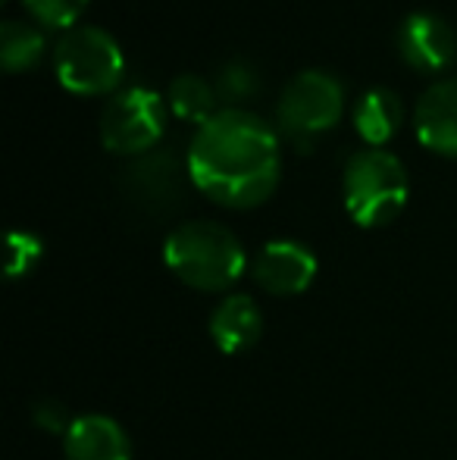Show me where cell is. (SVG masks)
Here are the masks:
<instances>
[{
	"instance_id": "1",
	"label": "cell",
	"mask_w": 457,
	"mask_h": 460,
	"mask_svg": "<svg viewBox=\"0 0 457 460\" xmlns=\"http://www.w3.org/2000/svg\"><path fill=\"white\" fill-rule=\"evenodd\" d=\"M185 164L201 194L232 210H250L279 185V135L254 110L220 107L195 128Z\"/></svg>"
},
{
	"instance_id": "2",
	"label": "cell",
	"mask_w": 457,
	"mask_h": 460,
	"mask_svg": "<svg viewBox=\"0 0 457 460\" xmlns=\"http://www.w3.org/2000/svg\"><path fill=\"white\" fill-rule=\"evenodd\" d=\"M170 273L195 291H226L248 270V254L232 229L214 219L179 223L163 242Z\"/></svg>"
},
{
	"instance_id": "3",
	"label": "cell",
	"mask_w": 457,
	"mask_h": 460,
	"mask_svg": "<svg viewBox=\"0 0 457 460\" xmlns=\"http://www.w3.org/2000/svg\"><path fill=\"white\" fill-rule=\"evenodd\" d=\"M408 170L385 147H360L345 160L342 200L347 217L364 229L389 226L408 207Z\"/></svg>"
},
{
	"instance_id": "4",
	"label": "cell",
	"mask_w": 457,
	"mask_h": 460,
	"mask_svg": "<svg viewBox=\"0 0 457 460\" xmlns=\"http://www.w3.org/2000/svg\"><path fill=\"white\" fill-rule=\"evenodd\" d=\"M54 73L73 94H110L126 75V54L101 25H73L54 44Z\"/></svg>"
},
{
	"instance_id": "5",
	"label": "cell",
	"mask_w": 457,
	"mask_h": 460,
	"mask_svg": "<svg viewBox=\"0 0 457 460\" xmlns=\"http://www.w3.org/2000/svg\"><path fill=\"white\" fill-rule=\"evenodd\" d=\"M345 113V88L326 69H301L282 85L276 101V126L294 145H311L317 135L338 126Z\"/></svg>"
},
{
	"instance_id": "6",
	"label": "cell",
	"mask_w": 457,
	"mask_h": 460,
	"mask_svg": "<svg viewBox=\"0 0 457 460\" xmlns=\"http://www.w3.org/2000/svg\"><path fill=\"white\" fill-rule=\"evenodd\" d=\"M163 94L145 85H126L110 94L101 113V141L119 157H141L154 151L166 132Z\"/></svg>"
},
{
	"instance_id": "7",
	"label": "cell",
	"mask_w": 457,
	"mask_h": 460,
	"mask_svg": "<svg viewBox=\"0 0 457 460\" xmlns=\"http://www.w3.org/2000/svg\"><path fill=\"white\" fill-rule=\"evenodd\" d=\"M185 179L189 176V164H182L176 151L166 147H154V151L132 157V164L122 170L119 182L122 191L132 204H138L141 210L151 213H166L182 200Z\"/></svg>"
},
{
	"instance_id": "8",
	"label": "cell",
	"mask_w": 457,
	"mask_h": 460,
	"mask_svg": "<svg viewBox=\"0 0 457 460\" xmlns=\"http://www.w3.org/2000/svg\"><path fill=\"white\" fill-rule=\"evenodd\" d=\"M398 54L420 73H439L457 54V31L445 16L433 10H414L398 25Z\"/></svg>"
},
{
	"instance_id": "9",
	"label": "cell",
	"mask_w": 457,
	"mask_h": 460,
	"mask_svg": "<svg viewBox=\"0 0 457 460\" xmlns=\"http://www.w3.org/2000/svg\"><path fill=\"white\" fill-rule=\"evenodd\" d=\"M250 276L269 295L292 297L311 288L313 276H317V257L307 244L292 242V238H276L254 254Z\"/></svg>"
},
{
	"instance_id": "10",
	"label": "cell",
	"mask_w": 457,
	"mask_h": 460,
	"mask_svg": "<svg viewBox=\"0 0 457 460\" xmlns=\"http://www.w3.org/2000/svg\"><path fill=\"white\" fill-rule=\"evenodd\" d=\"M414 128L423 147L457 157V75L439 79L417 97Z\"/></svg>"
},
{
	"instance_id": "11",
	"label": "cell",
	"mask_w": 457,
	"mask_h": 460,
	"mask_svg": "<svg viewBox=\"0 0 457 460\" xmlns=\"http://www.w3.org/2000/svg\"><path fill=\"white\" fill-rule=\"evenodd\" d=\"M66 460H132V442L126 429L104 413L75 417L63 436Z\"/></svg>"
},
{
	"instance_id": "12",
	"label": "cell",
	"mask_w": 457,
	"mask_h": 460,
	"mask_svg": "<svg viewBox=\"0 0 457 460\" xmlns=\"http://www.w3.org/2000/svg\"><path fill=\"white\" fill-rule=\"evenodd\" d=\"M263 314L250 295H226L210 314V339L223 354H244L260 341Z\"/></svg>"
},
{
	"instance_id": "13",
	"label": "cell",
	"mask_w": 457,
	"mask_h": 460,
	"mask_svg": "<svg viewBox=\"0 0 457 460\" xmlns=\"http://www.w3.org/2000/svg\"><path fill=\"white\" fill-rule=\"evenodd\" d=\"M404 119V103L395 88L373 85L354 103V128L366 141V147H382L385 141L395 138Z\"/></svg>"
},
{
	"instance_id": "14",
	"label": "cell",
	"mask_w": 457,
	"mask_h": 460,
	"mask_svg": "<svg viewBox=\"0 0 457 460\" xmlns=\"http://www.w3.org/2000/svg\"><path fill=\"white\" fill-rule=\"evenodd\" d=\"M220 94H216L214 82L204 79L198 73H179L166 88V107L176 119L195 122L204 126L214 113H220Z\"/></svg>"
},
{
	"instance_id": "15",
	"label": "cell",
	"mask_w": 457,
	"mask_h": 460,
	"mask_svg": "<svg viewBox=\"0 0 457 460\" xmlns=\"http://www.w3.org/2000/svg\"><path fill=\"white\" fill-rule=\"evenodd\" d=\"M48 50V38L38 25L22 19H4L0 22V63L6 73H25L38 66Z\"/></svg>"
},
{
	"instance_id": "16",
	"label": "cell",
	"mask_w": 457,
	"mask_h": 460,
	"mask_svg": "<svg viewBox=\"0 0 457 460\" xmlns=\"http://www.w3.org/2000/svg\"><path fill=\"white\" fill-rule=\"evenodd\" d=\"M214 88L226 107H238L242 101H248V97H254L260 92V75H257V69L250 66V63L229 60L216 69Z\"/></svg>"
},
{
	"instance_id": "17",
	"label": "cell",
	"mask_w": 457,
	"mask_h": 460,
	"mask_svg": "<svg viewBox=\"0 0 457 460\" xmlns=\"http://www.w3.org/2000/svg\"><path fill=\"white\" fill-rule=\"evenodd\" d=\"M22 4L44 29L66 31V29H73V25H79L75 19L85 13V6L92 4V0H22Z\"/></svg>"
},
{
	"instance_id": "18",
	"label": "cell",
	"mask_w": 457,
	"mask_h": 460,
	"mask_svg": "<svg viewBox=\"0 0 457 460\" xmlns=\"http://www.w3.org/2000/svg\"><path fill=\"white\" fill-rule=\"evenodd\" d=\"M44 248L41 238L31 232H10L6 235V276H29L35 270V263L41 261Z\"/></svg>"
},
{
	"instance_id": "19",
	"label": "cell",
	"mask_w": 457,
	"mask_h": 460,
	"mask_svg": "<svg viewBox=\"0 0 457 460\" xmlns=\"http://www.w3.org/2000/svg\"><path fill=\"white\" fill-rule=\"evenodd\" d=\"M35 423L41 426L44 432H60V436H66L69 426H73V417H69V411L60 401H41V404L35 407Z\"/></svg>"
}]
</instances>
